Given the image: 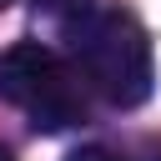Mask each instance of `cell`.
<instances>
[{
	"label": "cell",
	"mask_w": 161,
	"mask_h": 161,
	"mask_svg": "<svg viewBox=\"0 0 161 161\" xmlns=\"http://www.w3.org/2000/svg\"><path fill=\"white\" fill-rule=\"evenodd\" d=\"M0 161H15V156H10V151H5V146H0Z\"/></svg>",
	"instance_id": "5"
},
{
	"label": "cell",
	"mask_w": 161,
	"mask_h": 161,
	"mask_svg": "<svg viewBox=\"0 0 161 161\" xmlns=\"http://www.w3.org/2000/svg\"><path fill=\"white\" fill-rule=\"evenodd\" d=\"M5 5H10V0H0V10H5Z\"/></svg>",
	"instance_id": "6"
},
{
	"label": "cell",
	"mask_w": 161,
	"mask_h": 161,
	"mask_svg": "<svg viewBox=\"0 0 161 161\" xmlns=\"http://www.w3.org/2000/svg\"><path fill=\"white\" fill-rule=\"evenodd\" d=\"M65 161H126V156H116V151H106V146H80V151H70Z\"/></svg>",
	"instance_id": "4"
},
{
	"label": "cell",
	"mask_w": 161,
	"mask_h": 161,
	"mask_svg": "<svg viewBox=\"0 0 161 161\" xmlns=\"http://www.w3.org/2000/svg\"><path fill=\"white\" fill-rule=\"evenodd\" d=\"M35 5H40V10H50L55 20H70V15H75V10H86L91 0H35Z\"/></svg>",
	"instance_id": "3"
},
{
	"label": "cell",
	"mask_w": 161,
	"mask_h": 161,
	"mask_svg": "<svg viewBox=\"0 0 161 161\" xmlns=\"http://www.w3.org/2000/svg\"><path fill=\"white\" fill-rule=\"evenodd\" d=\"M65 45H70V65L80 70V80L106 96L111 106L131 111L141 101H151L156 91V55H151V35L131 10H75L70 20H60Z\"/></svg>",
	"instance_id": "1"
},
{
	"label": "cell",
	"mask_w": 161,
	"mask_h": 161,
	"mask_svg": "<svg viewBox=\"0 0 161 161\" xmlns=\"http://www.w3.org/2000/svg\"><path fill=\"white\" fill-rule=\"evenodd\" d=\"M0 96L45 136L86 121L80 70L40 40H15V45L0 50Z\"/></svg>",
	"instance_id": "2"
}]
</instances>
